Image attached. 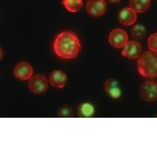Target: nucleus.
<instances>
[{"label":"nucleus","instance_id":"39448f33","mask_svg":"<svg viewBox=\"0 0 157 157\" xmlns=\"http://www.w3.org/2000/svg\"><path fill=\"white\" fill-rule=\"evenodd\" d=\"M109 42V44L115 48H122L128 42V35L123 29H116L110 32Z\"/></svg>","mask_w":157,"mask_h":157},{"label":"nucleus","instance_id":"7ed1b4c3","mask_svg":"<svg viewBox=\"0 0 157 157\" xmlns=\"http://www.w3.org/2000/svg\"><path fill=\"white\" fill-rule=\"evenodd\" d=\"M139 93L143 100L153 102L157 100V82L153 80H147L140 86Z\"/></svg>","mask_w":157,"mask_h":157},{"label":"nucleus","instance_id":"9b49d317","mask_svg":"<svg viewBox=\"0 0 157 157\" xmlns=\"http://www.w3.org/2000/svg\"><path fill=\"white\" fill-rule=\"evenodd\" d=\"M105 92L113 99H118L122 95V91L120 89L117 81L114 80L113 78H109L106 80L105 83Z\"/></svg>","mask_w":157,"mask_h":157},{"label":"nucleus","instance_id":"f257e3e1","mask_svg":"<svg viewBox=\"0 0 157 157\" xmlns=\"http://www.w3.org/2000/svg\"><path fill=\"white\" fill-rule=\"evenodd\" d=\"M81 43L74 32L64 31L60 32L53 43L54 54L61 59L69 60L75 58L81 50Z\"/></svg>","mask_w":157,"mask_h":157},{"label":"nucleus","instance_id":"ddd939ff","mask_svg":"<svg viewBox=\"0 0 157 157\" xmlns=\"http://www.w3.org/2000/svg\"><path fill=\"white\" fill-rule=\"evenodd\" d=\"M151 0H130V6L136 13H144L148 10Z\"/></svg>","mask_w":157,"mask_h":157},{"label":"nucleus","instance_id":"20e7f679","mask_svg":"<svg viewBox=\"0 0 157 157\" xmlns=\"http://www.w3.org/2000/svg\"><path fill=\"white\" fill-rule=\"evenodd\" d=\"M29 88L35 94H40L47 90L48 80L43 75H35L29 79Z\"/></svg>","mask_w":157,"mask_h":157},{"label":"nucleus","instance_id":"6e6552de","mask_svg":"<svg viewBox=\"0 0 157 157\" xmlns=\"http://www.w3.org/2000/svg\"><path fill=\"white\" fill-rule=\"evenodd\" d=\"M141 46L139 42L136 40H131L127 42V44L123 47V50L122 51V55L127 58L137 59L141 56Z\"/></svg>","mask_w":157,"mask_h":157},{"label":"nucleus","instance_id":"2eb2a0df","mask_svg":"<svg viewBox=\"0 0 157 157\" xmlns=\"http://www.w3.org/2000/svg\"><path fill=\"white\" fill-rule=\"evenodd\" d=\"M146 35V29L142 25H134L131 30V36L134 39H142L145 37Z\"/></svg>","mask_w":157,"mask_h":157},{"label":"nucleus","instance_id":"423d86ee","mask_svg":"<svg viewBox=\"0 0 157 157\" xmlns=\"http://www.w3.org/2000/svg\"><path fill=\"white\" fill-rule=\"evenodd\" d=\"M86 9L90 15L98 17L105 14L107 10V4L105 0H88Z\"/></svg>","mask_w":157,"mask_h":157},{"label":"nucleus","instance_id":"9d476101","mask_svg":"<svg viewBox=\"0 0 157 157\" xmlns=\"http://www.w3.org/2000/svg\"><path fill=\"white\" fill-rule=\"evenodd\" d=\"M49 82L54 87L62 89L66 85L67 75L61 70H54L50 74Z\"/></svg>","mask_w":157,"mask_h":157},{"label":"nucleus","instance_id":"4468645a","mask_svg":"<svg viewBox=\"0 0 157 157\" xmlns=\"http://www.w3.org/2000/svg\"><path fill=\"white\" fill-rule=\"evenodd\" d=\"M82 0H63V4L68 11L76 13L82 7Z\"/></svg>","mask_w":157,"mask_h":157},{"label":"nucleus","instance_id":"f3484780","mask_svg":"<svg viewBox=\"0 0 157 157\" xmlns=\"http://www.w3.org/2000/svg\"><path fill=\"white\" fill-rule=\"evenodd\" d=\"M148 47L151 51L157 53V33H153L148 39Z\"/></svg>","mask_w":157,"mask_h":157},{"label":"nucleus","instance_id":"dca6fc26","mask_svg":"<svg viewBox=\"0 0 157 157\" xmlns=\"http://www.w3.org/2000/svg\"><path fill=\"white\" fill-rule=\"evenodd\" d=\"M73 114V110L70 106H62L61 109L58 110L57 113V116L59 117L62 118H67V117H71Z\"/></svg>","mask_w":157,"mask_h":157},{"label":"nucleus","instance_id":"a211bd4d","mask_svg":"<svg viewBox=\"0 0 157 157\" xmlns=\"http://www.w3.org/2000/svg\"><path fill=\"white\" fill-rule=\"evenodd\" d=\"M109 2H112V3H118V2H120L121 0H109Z\"/></svg>","mask_w":157,"mask_h":157},{"label":"nucleus","instance_id":"1a4fd4ad","mask_svg":"<svg viewBox=\"0 0 157 157\" xmlns=\"http://www.w3.org/2000/svg\"><path fill=\"white\" fill-rule=\"evenodd\" d=\"M119 21L124 26H130L134 25L137 21V13L130 7L122 9L119 13Z\"/></svg>","mask_w":157,"mask_h":157},{"label":"nucleus","instance_id":"0eeeda50","mask_svg":"<svg viewBox=\"0 0 157 157\" xmlns=\"http://www.w3.org/2000/svg\"><path fill=\"white\" fill-rule=\"evenodd\" d=\"M13 74L20 80H29L33 76V68L29 63L22 61L16 64Z\"/></svg>","mask_w":157,"mask_h":157},{"label":"nucleus","instance_id":"f03ea898","mask_svg":"<svg viewBox=\"0 0 157 157\" xmlns=\"http://www.w3.org/2000/svg\"><path fill=\"white\" fill-rule=\"evenodd\" d=\"M137 68L142 77L153 78L157 77V53L147 51L141 54L137 62Z\"/></svg>","mask_w":157,"mask_h":157},{"label":"nucleus","instance_id":"f8f14e48","mask_svg":"<svg viewBox=\"0 0 157 157\" xmlns=\"http://www.w3.org/2000/svg\"><path fill=\"white\" fill-rule=\"evenodd\" d=\"M95 109L92 104L89 102H84L78 106L77 114L80 118H90L94 115Z\"/></svg>","mask_w":157,"mask_h":157}]
</instances>
